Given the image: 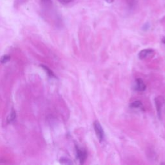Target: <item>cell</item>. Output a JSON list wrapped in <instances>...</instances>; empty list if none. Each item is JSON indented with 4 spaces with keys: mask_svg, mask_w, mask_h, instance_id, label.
I'll return each mask as SVG.
<instances>
[{
    "mask_svg": "<svg viewBox=\"0 0 165 165\" xmlns=\"http://www.w3.org/2000/svg\"><path fill=\"white\" fill-rule=\"evenodd\" d=\"M93 127L95 133L100 143H102L105 139V132L103 130L101 123L98 121H95L93 123Z\"/></svg>",
    "mask_w": 165,
    "mask_h": 165,
    "instance_id": "obj_2",
    "label": "cell"
},
{
    "mask_svg": "<svg viewBox=\"0 0 165 165\" xmlns=\"http://www.w3.org/2000/svg\"><path fill=\"white\" fill-rule=\"evenodd\" d=\"M147 85L142 79L137 78L135 79L134 85V89L137 92H143L146 90Z\"/></svg>",
    "mask_w": 165,
    "mask_h": 165,
    "instance_id": "obj_4",
    "label": "cell"
},
{
    "mask_svg": "<svg viewBox=\"0 0 165 165\" xmlns=\"http://www.w3.org/2000/svg\"><path fill=\"white\" fill-rule=\"evenodd\" d=\"M154 101L157 116L159 119H161L164 108H165V99L163 96H158L155 98Z\"/></svg>",
    "mask_w": 165,
    "mask_h": 165,
    "instance_id": "obj_1",
    "label": "cell"
},
{
    "mask_svg": "<svg viewBox=\"0 0 165 165\" xmlns=\"http://www.w3.org/2000/svg\"><path fill=\"white\" fill-rule=\"evenodd\" d=\"M10 58L9 56H7V55H5V56H2V58L0 59V62H1L2 63H5L6 62H8L10 60Z\"/></svg>",
    "mask_w": 165,
    "mask_h": 165,
    "instance_id": "obj_11",
    "label": "cell"
},
{
    "mask_svg": "<svg viewBox=\"0 0 165 165\" xmlns=\"http://www.w3.org/2000/svg\"><path fill=\"white\" fill-rule=\"evenodd\" d=\"M75 152H76L77 159L79 160L80 164H83L87 158V151L85 148H81L78 145H75Z\"/></svg>",
    "mask_w": 165,
    "mask_h": 165,
    "instance_id": "obj_3",
    "label": "cell"
},
{
    "mask_svg": "<svg viewBox=\"0 0 165 165\" xmlns=\"http://www.w3.org/2000/svg\"><path fill=\"white\" fill-rule=\"evenodd\" d=\"M41 66H42V68H43V69L46 72V73H47V74L48 75H49V76L50 77H52V78H56V75H54V74L53 73V72L51 70H50L49 69V68H48L47 66H44V65H41Z\"/></svg>",
    "mask_w": 165,
    "mask_h": 165,
    "instance_id": "obj_9",
    "label": "cell"
},
{
    "mask_svg": "<svg viewBox=\"0 0 165 165\" xmlns=\"http://www.w3.org/2000/svg\"><path fill=\"white\" fill-rule=\"evenodd\" d=\"M59 162L62 164H74V163L70 159H68V158L67 157H64L61 158Z\"/></svg>",
    "mask_w": 165,
    "mask_h": 165,
    "instance_id": "obj_8",
    "label": "cell"
},
{
    "mask_svg": "<svg viewBox=\"0 0 165 165\" xmlns=\"http://www.w3.org/2000/svg\"><path fill=\"white\" fill-rule=\"evenodd\" d=\"M154 54V50L152 49H145L141 50L138 54V58L141 60L146 59L152 57Z\"/></svg>",
    "mask_w": 165,
    "mask_h": 165,
    "instance_id": "obj_5",
    "label": "cell"
},
{
    "mask_svg": "<svg viewBox=\"0 0 165 165\" xmlns=\"http://www.w3.org/2000/svg\"><path fill=\"white\" fill-rule=\"evenodd\" d=\"M58 1L62 4H68L72 2L73 0H58Z\"/></svg>",
    "mask_w": 165,
    "mask_h": 165,
    "instance_id": "obj_13",
    "label": "cell"
},
{
    "mask_svg": "<svg viewBox=\"0 0 165 165\" xmlns=\"http://www.w3.org/2000/svg\"><path fill=\"white\" fill-rule=\"evenodd\" d=\"M128 5L129 6L130 9H132L135 5L136 0H127Z\"/></svg>",
    "mask_w": 165,
    "mask_h": 165,
    "instance_id": "obj_12",
    "label": "cell"
},
{
    "mask_svg": "<svg viewBox=\"0 0 165 165\" xmlns=\"http://www.w3.org/2000/svg\"><path fill=\"white\" fill-rule=\"evenodd\" d=\"M41 1L43 5L46 6V7H50L52 5V0H41Z\"/></svg>",
    "mask_w": 165,
    "mask_h": 165,
    "instance_id": "obj_10",
    "label": "cell"
},
{
    "mask_svg": "<svg viewBox=\"0 0 165 165\" xmlns=\"http://www.w3.org/2000/svg\"><path fill=\"white\" fill-rule=\"evenodd\" d=\"M16 118V112L14 111V110H12V112L10 113V114L8 116L7 122L9 123H13L14 121H15Z\"/></svg>",
    "mask_w": 165,
    "mask_h": 165,
    "instance_id": "obj_7",
    "label": "cell"
},
{
    "mask_svg": "<svg viewBox=\"0 0 165 165\" xmlns=\"http://www.w3.org/2000/svg\"><path fill=\"white\" fill-rule=\"evenodd\" d=\"M105 1L108 3H112L114 2V0H105Z\"/></svg>",
    "mask_w": 165,
    "mask_h": 165,
    "instance_id": "obj_14",
    "label": "cell"
},
{
    "mask_svg": "<svg viewBox=\"0 0 165 165\" xmlns=\"http://www.w3.org/2000/svg\"><path fill=\"white\" fill-rule=\"evenodd\" d=\"M129 107L133 110H137V111H144V107L143 105L142 102L138 100L134 101L132 102L131 103H130Z\"/></svg>",
    "mask_w": 165,
    "mask_h": 165,
    "instance_id": "obj_6",
    "label": "cell"
},
{
    "mask_svg": "<svg viewBox=\"0 0 165 165\" xmlns=\"http://www.w3.org/2000/svg\"><path fill=\"white\" fill-rule=\"evenodd\" d=\"M162 42L164 44V45H165V37H164L163 39H162Z\"/></svg>",
    "mask_w": 165,
    "mask_h": 165,
    "instance_id": "obj_15",
    "label": "cell"
}]
</instances>
